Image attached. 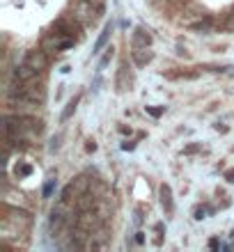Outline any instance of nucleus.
<instances>
[{
    "label": "nucleus",
    "instance_id": "1",
    "mask_svg": "<svg viewBox=\"0 0 234 252\" xmlns=\"http://www.w3.org/2000/svg\"><path fill=\"white\" fill-rule=\"evenodd\" d=\"M101 14H103V7H97L90 0H78L74 5V14L71 16L78 21L80 26H92V23H97L101 19Z\"/></svg>",
    "mask_w": 234,
    "mask_h": 252
},
{
    "label": "nucleus",
    "instance_id": "2",
    "mask_svg": "<svg viewBox=\"0 0 234 252\" xmlns=\"http://www.w3.org/2000/svg\"><path fill=\"white\" fill-rule=\"evenodd\" d=\"M74 44H76V37L55 30L53 34H48L46 39H44V46L41 48H44L48 55H60V53H65V51H69V48H74Z\"/></svg>",
    "mask_w": 234,
    "mask_h": 252
},
{
    "label": "nucleus",
    "instance_id": "3",
    "mask_svg": "<svg viewBox=\"0 0 234 252\" xmlns=\"http://www.w3.org/2000/svg\"><path fill=\"white\" fill-rule=\"evenodd\" d=\"M87 188H90V179L87 177H78L76 181H71L67 188H65V192H62V197H60V202L62 204H67L71 197H78L80 192H85Z\"/></svg>",
    "mask_w": 234,
    "mask_h": 252
},
{
    "label": "nucleus",
    "instance_id": "4",
    "mask_svg": "<svg viewBox=\"0 0 234 252\" xmlns=\"http://www.w3.org/2000/svg\"><path fill=\"white\" fill-rule=\"evenodd\" d=\"M48 58H51V55H48L44 48H39V51H30V53L26 55V62L41 73V71H46L48 69Z\"/></svg>",
    "mask_w": 234,
    "mask_h": 252
},
{
    "label": "nucleus",
    "instance_id": "5",
    "mask_svg": "<svg viewBox=\"0 0 234 252\" xmlns=\"http://www.w3.org/2000/svg\"><path fill=\"white\" fill-rule=\"evenodd\" d=\"M37 76H39V71L34 66H30L28 62H23V64H19L14 69V80H21V83H34Z\"/></svg>",
    "mask_w": 234,
    "mask_h": 252
},
{
    "label": "nucleus",
    "instance_id": "6",
    "mask_svg": "<svg viewBox=\"0 0 234 252\" xmlns=\"http://www.w3.org/2000/svg\"><path fill=\"white\" fill-rule=\"evenodd\" d=\"M94 204H97L94 195H92L90 190H85V192H80L78 197H76L74 209H76V213H80V211H90V209H94Z\"/></svg>",
    "mask_w": 234,
    "mask_h": 252
},
{
    "label": "nucleus",
    "instance_id": "7",
    "mask_svg": "<svg viewBox=\"0 0 234 252\" xmlns=\"http://www.w3.org/2000/svg\"><path fill=\"white\" fill-rule=\"evenodd\" d=\"M149 44H152V34L147 32V30H142V28H138L134 32V37H131V46L134 48H147Z\"/></svg>",
    "mask_w": 234,
    "mask_h": 252
},
{
    "label": "nucleus",
    "instance_id": "8",
    "mask_svg": "<svg viewBox=\"0 0 234 252\" xmlns=\"http://www.w3.org/2000/svg\"><path fill=\"white\" fill-rule=\"evenodd\" d=\"M65 225H67V216L62 213V209H58V211L51 213V232L60 234L62 229H65Z\"/></svg>",
    "mask_w": 234,
    "mask_h": 252
},
{
    "label": "nucleus",
    "instance_id": "9",
    "mask_svg": "<svg viewBox=\"0 0 234 252\" xmlns=\"http://www.w3.org/2000/svg\"><path fill=\"white\" fill-rule=\"evenodd\" d=\"M131 55H134V62H135L138 66H145L149 60H152L149 46H147V48H134V51H131Z\"/></svg>",
    "mask_w": 234,
    "mask_h": 252
},
{
    "label": "nucleus",
    "instance_id": "10",
    "mask_svg": "<svg viewBox=\"0 0 234 252\" xmlns=\"http://www.w3.org/2000/svg\"><path fill=\"white\" fill-rule=\"evenodd\" d=\"M161 202H163L167 211H172V192H170L167 186H161Z\"/></svg>",
    "mask_w": 234,
    "mask_h": 252
},
{
    "label": "nucleus",
    "instance_id": "11",
    "mask_svg": "<svg viewBox=\"0 0 234 252\" xmlns=\"http://www.w3.org/2000/svg\"><path fill=\"white\" fill-rule=\"evenodd\" d=\"M129 85H131V80L127 83V64H122L120 76H117V87H120V90H127Z\"/></svg>",
    "mask_w": 234,
    "mask_h": 252
},
{
    "label": "nucleus",
    "instance_id": "12",
    "mask_svg": "<svg viewBox=\"0 0 234 252\" xmlns=\"http://www.w3.org/2000/svg\"><path fill=\"white\" fill-rule=\"evenodd\" d=\"M110 32H113V28H110V26H106V30H103V34H101V37H99V41H97V46H94V48H97V51H101V48H103V44H106V39H108V34H110Z\"/></svg>",
    "mask_w": 234,
    "mask_h": 252
},
{
    "label": "nucleus",
    "instance_id": "13",
    "mask_svg": "<svg viewBox=\"0 0 234 252\" xmlns=\"http://www.w3.org/2000/svg\"><path fill=\"white\" fill-rule=\"evenodd\" d=\"M16 174H30V165H21V167H16Z\"/></svg>",
    "mask_w": 234,
    "mask_h": 252
},
{
    "label": "nucleus",
    "instance_id": "14",
    "mask_svg": "<svg viewBox=\"0 0 234 252\" xmlns=\"http://www.w3.org/2000/svg\"><path fill=\"white\" fill-rule=\"evenodd\" d=\"M228 30H234V14L228 19Z\"/></svg>",
    "mask_w": 234,
    "mask_h": 252
},
{
    "label": "nucleus",
    "instance_id": "15",
    "mask_svg": "<svg viewBox=\"0 0 234 252\" xmlns=\"http://www.w3.org/2000/svg\"><path fill=\"white\" fill-rule=\"evenodd\" d=\"M228 181H234V170H230L228 172Z\"/></svg>",
    "mask_w": 234,
    "mask_h": 252
}]
</instances>
